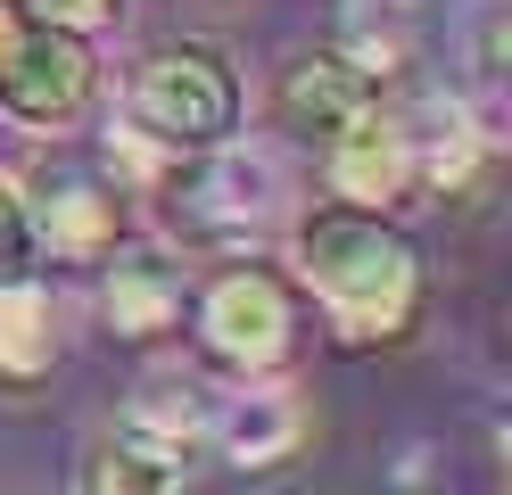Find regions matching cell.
<instances>
[{
	"instance_id": "8992f818",
	"label": "cell",
	"mask_w": 512,
	"mask_h": 495,
	"mask_svg": "<svg viewBox=\"0 0 512 495\" xmlns=\"http://www.w3.org/2000/svg\"><path fill=\"white\" fill-rule=\"evenodd\" d=\"M323 174H331V190L347 198V207H389V198L413 190L422 149H413V132L372 99L364 116H347L331 141H323Z\"/></svg>"
},
{
	"instance_id": "8fae6325",
	"label": "cell",
	"mask_w": 512,
	"mask_h": 495,
	"mask_svg": "<svg viewBox=\"0 0 512 495\" xmlns=\"http://www.w3.org/2000/svg\"><path fill=\"white\" fill-rule=\"evenodd\" d=\"M190 479V462H174V454H157V446H141V438H100L83 454V487L91 495H166V487H182Z\"/></svg>"
},
{
	"instance_id": "7c38bea8",
	"label": "cell",
	"mask_w": 512,
	"mask_h": 495,
	"mask_svg": "<svg viewBox=\"0 0 512 495\" xmlns=\"http://www.w3.org/2000/svg\"><path fill=\"white\" fill-rule=\"evenodd\" d=\"M34 207H25V190L17 182H0V281H17L25 264H34Z\"/></svg>"
},
{
	"instance_id": "9c48e42d",
	"label": "cell",
	"mask_w": 512,
	"mask_h": 495,
	"mask_svg": "<svg viewBox=\"0 0 512 495\" xmlns=\"http://www.w3.org/2000/svg\"><path fill=\"white\" fill-rule=\"evenodd\" d=\"M298 429H306V421H298V405H290L281 388H265V396H240L232 413H207V438H215L223 454H232L240 471H265V462H281V454L298 446Z\"/></svg>"
},
{
	"instance_id": "ba28073f",
	"label": "cell",
	"mask_w": 512,
	"mask_h": 495,
	"mask_svg": "<svg viewBox=\"0 0 512 495\" xmlns=\"http://www.w3.org/2000/svg\"><path fill=\"white\" fill-rule=\"evenodd\" d=\"M25 207H34V240H50L58 256H100L116 248V223H124L116 190L100 182H58L50 198H25Z\"/></svg>"
},
{
	"instance_id": "52a82bcc",
	"label": "cell",
	"mask_w": 512,
	"mask_h": 495,
	"mask_svg": "<svg viewBox=\"0 0 512 495\" xmlns=\"http://www.w3.org/2000/svg\"><path fill=\"white\" fill-rule=\"evenodd\" d=\"M100 314L124 339H157V330H174V314H182V273L166 256H124L100 281Z\"/></svg>"
},
{
	"instance_id": "4fadbf2b",
	"label": "cell",
	"mask_w": 512,
	"mask_h": 495,
	"mask_svg": "<svg viewBox=\"0 0 512 495\" xmlns=\"http://www.w3.org/2000/svg\"><path fill=\"white\" fill-rule=\"evenodd\" d=\"M17 9H34V17L67 25V33H100V25L124 17V0H17Z\"/></svg>"
},
{
	"instance_id": "277c9868",
	"label": "cell",
	"mask_w": 512,
	"mask_h": 495,
	"mask_svg": "<svg viewBox=\"0 0 512 495\" xmlns=\"http://www.w3.org/2000/svg\"><path fill=\"white\" fill-rule=\"evenodd\" d=\"M290 289H281L273 273H223L207 281L199 297V339L223 355V363H240V372H265V363L290 355Z\"/></svg>"
},
{
	"instance_id": "7a4b0ae2",
	"label": "cell",
	"mask_w": 512,
	"mask_h": 495,
	"mask_svg": "<svg viewBox=\"0 0 512 495\" xmlns=\"http://www.w3.org/2000/svg\"><path fill=\"white\" fill-rule=\"evenodd\" d=\"M124 124L157 157H199L240 132V75L215 42H166L124 83Z\"/></svg>"
},
{
	"instance_id": "6da1fadb",
	"label": "cell",
	"mask_w": 512,
	"mask_h": 495,
	"mask_svg": "<svg viewBox=\"0 0 512 495\" xmlns=\"http://www.w3.org/2000/svg\"><path fill=\"white\" fill-rule=\"evenodd\" d=\"M298 273L347 347L405 339L422 314V256L380 207H314L298 223Z\"/></svg>"
},
{
	"instance_id": "5b68a950",
	"label": "cell",
	"mask_w": 512,
	"mask_h": 495,
	"mask_svg": "<svg viewBox=\"0 0 512 495\" xmlns=\"http://www.w3.org/2000/svg\"><path fill=\"white\" fill-rule=\"evenodd\" d=\"M372 99H380V75H364L339 42L331 50H298V58H281V75H273V124L323 149L347 116L372 108Z\"/></svg>"
},
{
	"instance_id": "30bf717a",
	"label": "cell",
	"mask_w": 512,
	"mask_h": 495,
	"mask_svg": "<svg viewBox=\"0 0 512 495\" xmlns=\"http://www.w3.org/2000/svg\"><path fill=\"white\" fill-rule=\"evenodd\" d=\"M50 355H58V306H50V289L34 281H0V372L9 380H34L50 372Z\"/></svg>"
},
{
	"instance_id": "3957f363",
	"label": "cell",
	"mask_w": 512,
	"mask_h": 495,
	"mask_svg": "<svg viewBox=\"0 0 512 495\" xmlns=\"http://www.w3.org/2000/svg\"><path fill=\"white\" fill-rule=\"evenodd\" d=\"M91 83H100V66H91L83 33L0 0V116L25 132H58L91 108Z\"/></svg>"
}]
</instances>
